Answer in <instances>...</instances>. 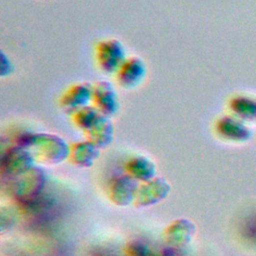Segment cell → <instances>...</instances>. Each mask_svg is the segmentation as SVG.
I'll use <instances>...</instances> for the list:
<instances>
[{
    "mask_svg": "<svg viewBox=\"0 0 256 256\" xmlns=\"http://www.w3.org/2000/svg\"><path fill=\"white\" fill-rule=\"evenodd\" d=\"M137 185L132 176H121L113 181L110 188V197L117 205L129 204L136 195Z\"/></svg>",
    "mask_w": 256,
    "mask_h": 256,
    "instance_id": "9c48e42d",
    "label": "cell"
},
{
    "mask_svg": "<svg viewBox=\"0 0 256 256\" xmlns=\"http://www.w3.org/2000/svg\"><path fill=\"white\" fill-rule=\"evenodd\" d=\"M72 121L75 126L84 133L88 132L104 115H102L92 104L85 106L73 114Z\"/></svg>",
    "mask_w": 256,
    "mask_h": 256,
    "instance_id": "4fadbf2b",
    "label": "cell"
},
{
    "mask_svg": "<svg viewBox=\"0 0 256 256\" xmlns=\"http://www.w3.org/2000/svg\"><path fill=\"white\" fill-rule=\"evenodd\" d=\"M169 194V183L163 178H156L140 187L135 195L138 206H148L164 199Z\"/></svg>",
    "mask_w": 256,
    "mask_h": 256,
    "instance_id": "ba28073f",
    "label": "cell"
},
{
    "mask_svg": "<svg viewBox=\"0 0 256 256\" xmlns=\"http://www.w3.org/2000/svg\"><path fill=\"white\" fill-rule=\"evenodd\" d=\"M127 170L133 178L144 181L151 180L156 172L154 163L144 156L131 158L127 163Z\"/></svg>",
    "mask_w": 256,
    "mask_h": 256,
    "instance_id": "7c38bea8",
    "label": "cell"
},
{
    "mask_svg": "<svg viewBox=\"0 0 256 256\" xmlns=\"http://www.w3.org/2000/svg\"><path fill=\"white\" fill-rule=\"evenodd\" d=\"M113 124L109 117L103 116L88 132H86L87 140L95 144L98 148L106 147L113 139Z\"/></svg>",
    "mask_w": 256,
    "mask_h": 256,
    "instance_id": "8fae6325",
    "label": "cell"
},
{
    "mask_svg": "<svg viewBox=\"0 0 256 256\" xmlns=\"http://www.w3.org/2000/svg\"><path fill=\"white\" fill-rule=\"evenodd\" d=\"M91 104L104 116L111 117L119 109L117 92L109 81L100 80L93 84Z\"/></svg>",
    "mask_w": 256,
    "mask_h": 256,
    "instance_id": "5b68a950",
    "label": "cell"
},
{
    "mask_svg": "<svg viewBox=\"0 0 256 256\" xmlns=\"http://www.w3.org/2000/svg\"><path fill=\"white\" fill-rule=\"evenodd\" d=\"M35 168L36 167H33L27 172L17 176L19 179L15 182L14 193L18 198L33 200L43 188L45 175L41 170Z\"/></svg>",
    "mask_w": 256,
    "mask_h": 256,
    "instance_id": "52a82bcc",
    "label": "cell"
},
{
    "mask_svg": "<svg viewBox=\"0 0 256 256\" xmlns=\"http://www.w3.org/2000/svg\"><path fill=\"white\" fill-rule=\"evenodd\" d=\"M5 67H7L8 75H10L13 72V64L10 62V59L8 57H6V55L2 51L1 52V67H0L1 72L5 69Z\"/></svg>",
    "mask_w": 256,
    "mask_h": 256,
    "instance_id": "2e32d148",
    "label": "cell"
},
{
    "mask_svg": "<svg viewBox=\"0 0 256 256\" xmlns=\"http://www.w3.org/2000/svg\"><path fill=\"white\" fill-rule=\"evenodd\" d=\"M93 84L78 82L70 85L59 97V106L66 112L73 114L77 110L88 106L92 101Z\"/></svg>",
    "mask_w": 256,
    "mask_h": 256,
    "instance_id": "277c9868",
    "label": "cell"
},
{
    "mask_svg": "<svg viewBox=\"0 0 256 256\" xmlns=\"http://www.w3.org/2000/svg\"><path fill=\"white\" fill-rule=\"evenodd\" d=\"M34 156L27 148L17 145L10 148L2 158V171L8 175L19 176L33 168Z\"/></svg>",
    "mask_w": 256,
    "mask_h": 256,
    "instance_id": "8992f818",
    "label": "cell"
},
{
    "mask_svg": "<svg viewBox=\"0 0 256 256\" xmlns=\"http://www.w3.org/2000/svg\"><path fill=\"white\" fill-rule=\"evenodd\" d=\"M147 67L138 56H128L114 74L117 85L123 89L137 88L145 80Z\"/></svg>",
    "mask_w": 256,
    "mask_h": 256,
    "instance_id": "3957f363",
    "label": "cell"
},
{
    "mask_svg": "<svg viewBox=\"0 0 256 256\" xmlns=\"http://www.w3.org/2000/svg\"><path fill=\"white\" fill-rule=\"evenodd\" d=\"M128 256H154L149 247L141 241H133L127 247Z\"/></svg>",
    "mask_w": 256,
    "mask_h": 256,
    "instance_id": "9a60e30c",
    "label": "cell"
},
{
    "mask_svg": "<svg viewBox=\"0 0 256 256\" xmlns=\"http://www.w3.org/2000/svg\"><path fill=\"white\" fill-rule=\"evenodd\" d=\"M188 224L189 223L186 220L175 221L166 232L167 241H169L173 246L185 245L188 243L191 232Z\"/></svg>",
    "mask_w": 256,
    "mask_h": 256,
    "instance_id": "5bb4252c",
    "label": "cell"
},
{
    "mask_svg": "<svg viewBox=\"0 0 256 256\" xmlns=\"http://www.w3.org/2000/svg\"><path fill=\"white\" fill-rule=\"evenodd\" d=\"M70 158L78 166L88 167L99 156V148L89 140L74 143L70 146Z\"/></svg>",
    "mask_w": 256,
    "mask_h": 256,
    "instance_id": "30bf717a",
    "label": "cell"
},
{
    "mask_svg": "<svg viewBox=\"0 0 256 256\" xmlns=\"http://www.w3.org/2000/svg\"><path fill=\"white\" fill-rule=\"evenodd\" d=\"M19 146L31 147L37 156L45 163H59L69 156L70 146L58 135L53 134H24L19 137Z\"/></svg>",
    "mask_w": 256,
    "mask_h": 256,
    "instance_id": "6da1fadb",
    "label": "cell"
},
{
    "mask_svg": "<svg viewBox=\"0 0 256 256\" xmlns=\"http://www.w3.org/2000/svg\"><path fill=\"white\" fill-rule=\"evenodd\" d=\"M127 57L123 43L116 38L102 39L94 47L95 64L105 75H114Z\"/></svg>",
    "mask_w": 256,
    "mask_h": 256,
    "instance_id": "7a4b0ae2",
    "label": "cell"
}]
</instances>
